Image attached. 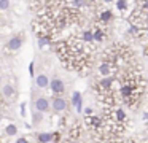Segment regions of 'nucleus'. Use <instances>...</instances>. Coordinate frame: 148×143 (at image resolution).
<instances>
[{"mask_svg": "<svg viewBox=\"0 0 148 143\" xmlns=\"http://www.w3.org/2000/svg\"><path fill=\"white\" fill-rule=\"evenodd\" d=\"M49 89H51V94L54 97H64V92H65V83L62 81L61 78H53L51 83H49Z\"/></svg>", "mask_w": 148, "mask_h": 143, "instance_id": "obj_1", "label": "nucleus"}, {"mask_svg": "<svg viewBox=\"0 0 148 143\" xmlns=\"http://www.w3.org/2000/svg\"><path fill=\"white\" fill-rule=\"evenodd\" d=\"M10 6V0H0V10H7Z\"/></svg>", "mask_w": 148, "mask_h": 143, "instance_id": "obj_15", "label": "nucleus"}, {"mask_svg": "<svg viewBox=\"0 0 148 143\" xmlns=\"http://www.w3.org/2000/svg\"><path fill=\"white\" fill-rule=\"evenodd\" d=\"M2 92H3L5 100H14V99H16V89L11 84H5L3 89H2Z\"/></svg>", "mask_w": 148, "mask_h": 143, "instance_id": "obj_8", "label": "nucleus"}, {"mask_svg": "<svg viewBox=\"0 0 148 143\" xmlns=\"http://www.w3.org/2000/svg\"><path fill=\"white\" fill-rule=\"evenodd\" d=\"M34 105H35V110L37 111H42V113H48L49 110H53L51 107V102H49L48 97H37L35 102H34Z\"/></svg>", "mask_w": 148, "mask_h": 143, "instance_id": "obj_3", "label": "nucleus"}, {"mask_svg": "<svg viewBox=\"0 0 148 143\" xmlns=\"http://www.w3.org/2000/svg\"><path fill=\"white\" fill-rule=\"evenodd\" d=\"M116 8L119 11H126L127 10V0H116Z\"/></svg>", "mask_w": 148, "mask_h": 143, "instance_id": "obj_14", "label": "nucleus"}, {"mask_svg": "<svg viewBox=\"0 0 148 143\" xmlns=\"http://www.w3.org/2000/svg\"><path fill=\"white\" fill-rule=\"evenodd\" d=\"M29 73H30V76H35V62L29 64Z\"/></svg>", "mask_w": 148, "mask_h": 143, "instance_id": "obj_17", "label": "nucleus"}, {"mask_svg": "<svg viewBox=\"0 0 148 143\" xmlns=\"http://www.w3.org/2000/svg\"><path fill=\"white\" fill-rule=\"evenodd\" d=\"M5 124H7V126H5V135L7 137H13V135H16L18 133V127H16V124H13V122H7V121H5Z\"/></svg>", "mask_w": 148, "mask_h": 143, "instance_id": "obj_12", "label": "nucleus"}, {"mask_svg": "<svg viewBox=\"0 0 148 143\" xmlns=\"http://www.w3.org/2000/svg\"><path fill=\"white\" fill-rule=\"evenodd\" d=\"M113 19V13L110 11V10H103V11H100L99 14H97V22H100V24H107V22H110Z\"/></svg>", "mask_w": 148, "mask_h": 143, "instance_id": "obj_10", "label": "nucleus"}, {"mask_svg": "<svg viewBox=\"0 0 148 143\" xmlns=\"http://www.w3.org/2000/svg\"><path fill=\"white\" fill-rule=\"evenodd\" d=\"M83 114H84V116H92V114H94V110H92V108H89V107H86V108L83 110Z\"/></svg>", "mask_w": 148, "mask_h": 143, "instance_id": "obj_16", "label": "nucleus"}, {"mask_svg": "<svg viewBox=\"0 0 148 143\" xmlns=\"http://www.w3.org/2000/svg\"><path fill=\"white\" fill-rule=\"evenodd\" d=\"M43 114H45V113H42V111H35V113H34V119H32L34 126H37V124L42 122V121H43Z\"/></svg>", "mask_w": 148, "mask_h": 143, "instance_id": "obj_13", "label": "nucleus"}, {"mask_svg": "<svg viewBox=\"0 0 148 143\" xmlns=\"http://www.w3.org/2000/svg\"><path fill=\"white\" fill-rule=\"evenodd\" d=\"M49 78L45 75V73H40V75H37L35 76V84H37V88H40V89H46V88H49Z\"/></svg>", "mask_w": 148, "mask_h": 143, "instance_id": "obj_9", "label": "nucleus"}, {"mask_svg": "<svg viewBox=\"0 0 148 143\" xmlns=\"http://www.w3.org/2000/svg\"><path fill=\"white\" fill-rule=\"evenodd\" d=\"M147 38H148V30H147Z\"/></svg>", "mask_w": 148, "mask_h": 143, "instance_id": "obj_22", "label": "nucleus"}, {"mask_svg": "<svg viewBox=\"0 0 148 143\" xmlns=\"http://www.w3.org/2000/svg\"><path fill=\"white\" fill-rule=\"evenodd\" d=\"M116 70H118V67H116L115 64L108 62V60H103L99 65V73L102 76H113L116 73Z\"/></svg>", "mask_w": 148, "mask_h": 143, "instance_id": "obj_4", "label": "nucleus"}, {"mask_svg": "<svg viewBox=\"0 0 148 143\" xmlns=\"http://www.w3.org/2000/svg\"><path fill=\"white\" fill-rule=\"evenodd\" d=\"M35 140L37 143H53V132H38Z\"/></svg>", "mask_w": 148, "mask_h": 143, "instance_id": "obj_11", "label": "nucleus"}, {"mask_svg": "<svg viewBox=\"0 0 148 143\" xmlns=\"http://www.w3.org/2000/svg\"><path fill=\"white\" fill-rule=\"evenodd\" d=\"M16 143H29V138L27 137H21V138L16 140Z\"/></svg>", "mask_w": 148, "mask_h": 143, "instance_id": "obj_19", "label": "nucleus"}, {"mask_svg": "<svg viewBox=\"0 0 148 143\" xmlns=\"http://www.w3.org/2000/svg\"><path fill=\"white\" fill-rule=\"evenodd\" d=\"M21 46H23V35H13L7 43V49L10 51H18Z\"/></svg>", "mask_w": 148, "mask_h": 143, "instance_id": "obj_6", "label": "nucleus"}, {"mask_svg": "<svg viewBox=\"0 0 148 143\" xmlns=\"http://www.w3.org/2000/svg\"><path fill=\"white\" fill-rule=\"evenodd\" d=\"M62 143H81V140H67V138H65Z\"/></svg>", "mask_w": 148, "mask_h": 143, "instance_id": "obj_20", "label": "nucleus"}, {"mask_svg": "<svg viewBox=\"0 0 148 143\" xmlns=\"http://www.w3.org/2000/svg\"><path fill=\"white\" fill-rule=\"evenodd\" d=\"M26 102H23V103H21V116L23 118H26Z\"/></svg>", "mask_w": 148, "mask_h": 143, "instance_id": "obj_18", "label": "nucleus"}, {"mask_svg": "<svg viewBox=\"0 0 148 143\" xmlns=\"http://www.w3.org/2000/svg\"><path fill=\"white\" fill-rule=\"evenodd\" d=\"M51 107L54 113H65L69 110V103L65 100V97H53Z\"/></svg>", "mask_w": 148, "mask_h": 143, "instance_id": "obj_2", "label": "nucleus"}, {"mask_svg": "<svg viewBox=\"0 0 148 143\" xmlns=\"http://www.w3.org/2000/svg\"><path fill=\"white\" fill-rule=\"evenodd\" d=\"M113 0H103V3H112Z\"/></svg>", "mask_w": 148, "mask_h": 143, "instance_id": "obj_21", "label": "nucleus"}, {"mask_svg": "<svg viewBox=\"0 0 148 143\" xmlns=\"http://www.w3.org/2000/svg\"><path fill=\"white\" fill-rule=\"evenodd\" d=\"M72 105H73V108L77 110V113H83L84 107H83V95H81L80 91H75L73 94H72Z\"/></svg>", "mask_w": 148, "mask_h": 143, "instance_id": "obj_5", "label": "nucleus"}, {"mask_svg": "<svg viewBox=\"0 0 148 143\" xmlns=\"http://www.w3.org/2000/svg\"><path fill=\"white\" fill-rule=\"evenodd\" d=\"M81 41H83V43H86V44L96 43V40H94V30H92V27H91V29H84V30L81 32Z\"/></svg>", "mask_w": 148, "mask_h": 143, "instance_id": "obj_7", "label": "nucleus"}]
</instances>
